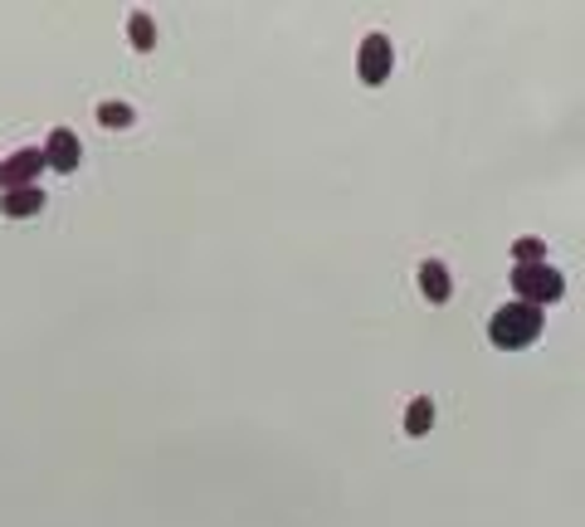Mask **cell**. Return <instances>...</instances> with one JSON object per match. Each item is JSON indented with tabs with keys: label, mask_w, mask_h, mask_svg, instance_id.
<instances>
[{
	"label": "cell",
	"mask_w": 585,
	"mask_h": 527,
	"mask_svg": "<svg viewBox=\"0 0 585 527\" xmlns=\"http://www.w3.org/2000/svg\"><path fill=\"white\" fill-rule=\"evenodd\" d=\"M547 328V308H532V303H503L488 318V342L498 352H527Z\"/></svg>",
	"instance_id": "cell-1"
},
{
	"label": "cell",
	"mask_w": 585,
	"mask_h": 527,
	"mask_svg": "<svg viewBox=\"0 0 585 527\" xmlns=\"http://www.w3.org/2000/svg\"><path fill=\"white\" fill-rule=\"evenodd\" d=\"M512 294L517 303H532V308H547L566 294V278H561L556 264H512Z\"/></svg>",
	"instance_id": "cell-2"
},
{
	"label": "cell",
	"mask_w": 585,
	"mask_h": 527,
	"mask_svg": "<svg viewBox=\"0 0 585 527\" xmlns=\"http://www.w3.org/2000/svg\"><path fill=\"white\" fill-rule=\"evenodd\" d=\"M390 69H396V50H390V35H366L362 50H356V74H362V84H386Z\"/></svg>",
	"instance_id": "cell-3"
},
{
	"label": "cell",
	"mask_w": 585,
	"mask_h": 527,
	"mask_svg": "<svg viewBox=\"0 0 585 527\" xmlns=\"http://www.w3.org/2000/svg\"><path fill=\"white\" fill-rule=\"evenodd\" d=\"M78 162H84V142H78V132L69 128H54L49 138H44V166L59 176H74Z\"/></svg>",
	"instance_id": "cell-4"
},
{
	"label": "cell",
	"mask_w": 585,
	"mask_h": 527,
	"mask_svg": "<svg viewBox=\"0 0 585 527\" xmlns=\"http://www.w3.org/2000/svg\"><path fill=\"white\" fill-rule=\"evenodd\" d=\"M40 172H44V147H25V152H15V156L0 162V186L5 190L40 186Z\"/></svg>",
	"instance_id": "cell-5"
},
{
	"label": "cell",
	"mask_w": 585,
	"mask_h": 527,
	"mask_svg": "<svg viewBox=\"0 0 585 527\" xmlns=\"http://www.w3.org/2000/svg\"><path fill=\"white\" fill-rule=\"evenodd\" d=\"M420 288H424V298H430V303H449V298H454V278H449V268L439 264V260L420 264Z\"/></svg>",
	"instance_id": "cell-6"
},
{
	"label": "cell",
	"mask_w": 585,
	"mask_h": 527,
	"mask_svg": "<svg viewBox=\"0 0 585 527\" xmlns=\"http://www.w3.org/2000/svg\"><path fill=\"white\" fill-rule=\"evenodd\" d=\"M0 210H5L10 220H30L44 210V190L40 186H25V190H5V200H0Z\"/></svg>",
	"instance_id": "cell-7"
},
{
	"label": "cell",
	"mask_w": 585,
	"mask_h": 527,
	"mask_svg": "<svg viewBox=\"0 0 585 527\" xmlns=\"http://www.w3.org/2000/svg\"><path fill=\"white\" fill-rule=\"evenodd\" d=\"M430 425H434V400L415 396L410 410H405V435H430Z\"/></svg>",
	"instance_id": "cell-8"
},
{
	"label": "cell",
	"mask_w": 585,
	"mask_h": 527,
	"mask_svg": "<svg viewBox=\"0 0 585 527\" xmlns=\"http://www.w3.org/2000/svg\"><path fill=\"white\" fill-rule=\"evenodd\" d=\"M128 35H132V50H137V54H146V50H152V44H156V30H152V20H146L142 10L128 20Z\"/></svg>",
	"instance_id": "cell-9"
},
{
	"label": "cell",
	"mask_w": 585,
	"mask_h": 527,
	"mask_svg": "<svg viewBox=\"0 0 585 527\" xmlns=\"http://www.w3.org/2000/svg\"><path fill=\"white\" fill-rule=\"evenodd\" d=\"M132 118H137V113H132L128 103H103V108H98V122H103V128H132Z\"/></svg>",
	"instance_id": "cell-10"
},
{
	"label": "cell",
	"mask_w": 585,
	"mask_h": 527,
	"mask_svg": "<svg viewBox=\"0 0 585 527\" xmlns=\"http://www.w3.org/2000/svg\"><path fill=\"white\" fill-rule=\"evenodd\" d=\"M512 260L517 264H547V244L542 240H517L512 244Z\"/></svg>",
	"instance_id": "cell-11"
}]
</instances>
